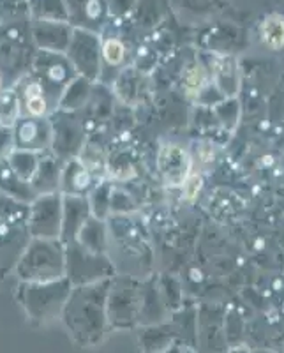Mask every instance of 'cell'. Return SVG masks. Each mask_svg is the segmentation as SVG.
<instances>
[{"instance_id":"6da1fadb","label":"cell","mask_w":284,"mask_h":353,"mask_svg":"<svg viewBox=\"0 0 284 353\" xmlns=\"http://www.w3.org/2000/svg\"><path fill=\"white\" fill-rule=\"evenodd\" d=\"M14 131V143L18 150H44L52 143V128L44 119L27 117L23 121L17 122Z\"/></svg>"},{"instance_id":"7a4b0ae2","label":"cell","mask_w":284,"mask_h":353,"mask_svg":"<svg viewBox=\"0 0 284 353\" xmlns=\"http://www.w3.org/2000/svg\"><path fill=\"white\" fill-rule=\"evenodd\" d=\"M68 12L72 23L96 34L106 18V0H68Z\"/></svg>"},{"instance_id":"3957f363","label":"cell","mask_w":284,"mask_h":353,"mask_svg":"<svg viewBox=\"0 0 284 353\" xmlns=\"http://www.w3.org/2000/svg\"><path fill=\"white\" fill-rule=\"evenodd\" d=\"M157 166H159L164 181L170 185H179L187 181L191 161L184 149L176 147V145H166L161 149Z\"/></svg>"},{"instance_id":"277c9868","label":"cell","mask_w":284,"mask_h":353,"mask_svg":"<svg viewBox=\"0 0 284 353\" xmlns=\"http://www.w3.org/2000/svg\"><path fill=\"white\" fill-rule=\"evenodd\" d=\"M20 101L23 103L25 112L28 117H37L43 119L48 113V97L44 94V87L39 80H28L23 87Z\"/></svg>"},{"instance_id":"5b68a950","label":"cell","mask_w":284,"mask_h":353,"mask_svg":"<svg viewBox=\"0 0 284 353\" xmlns=\"http://www.w3.org/2000/svg\"><path fill=\"white\" fill-rule=\"evenodd\" d=\"M21 101L17 90L8 88L0 92V125L2 128H14L20 121Z\"/></svg>"},{"instance_id":"8992f818","label":"cell","mask_w":284,"mask_h":353,"mask_svg":"<svg viewBox=\"0 0 284 353\" xmlns=\"http://www.w3.org/2000/svg\"><path fill=\"white\" fill-rule=\"evenodd\" d=\"M261 36L268 48L281 50L284 46V21L281 18L267 20L261 28Z\"/></svg>"},{"instance_id":"52a82bcc","label":"cell","mask_w":284,"mask_h":353,"mask_svg":"<svg viewBox=\"0 0 284 353\" xmlns=\"http://www.w3.org/2000/svg\"><path fill=\"white\" fill-rule=\"evenodd\" d=\"M124 46L119 39H106L103 43V59L110 65H119L124 61Z\"/></svg>"},{"instance_id":"ba28073f","label":"cell","mask_w":284,"mask_h":353,"mask_svg":"<svg viewBox=\"0 0 284 353\" xmlns=\"http://www.w3.org/2000/svg\"><path fill=\"white\" fill-rule=\"evenodd\" d=\"M203 81H205V74H203V72H201L200 68L191 69V71L187 72V77L184 78L185 88H187V90H189V94L200 90L201 85H203Z\"/></svg>"},{"instance_id":"9c48e42d","label":"cell","mask_w":284,"mask_h":353,"mask_svg":"<svg viewBox=\"0 0 284 353\" xmlns=\"http://www.w3.org/2000/svg\"><path fill=\"white\" fill-rule=\"evenodd\" d=\"M226 353H249V350H245V348H235V350H230V352H226Z\"/></svg>"},{"instance_id":"30bf717a","label":"cell","mask_w":284,"mask_h":353,"mask_svg":"<svg viewBox=\"0 0 284 353\" xmlns=\"http://www.w3.org/2000/svg\"><path fill=\"white\" fill-rule=\"evenodd\" d=\"M249 353H274V352H267V350H254V352H249Z\"/></svg>"},{"instance_id":"8fae6325","label":"cell","mask_w":284,"mask_h":353,"mask_svg":"<svg viewBox=\"0 0 284 353\" xmlns=\"http://www.w3.org/2000/svg\"><path fill=\"white\" fill-rule=\"evenodd\" d=\"M181 353H196V352H194V350H191V348H184Z\"/></svg>"},{"instance_id":"7c38bea8","label":"cell","mask_w":284,"mask_h":353,"mask_svg":"<svg viewBox=\"0 0 284 353\" xmlns=\"http://www.w3.org/2000/svg\"><path fill=\"white\" fill-rule=\"evenodd\" d=\"M274 353H284V346L281 350H277V352H274Z\"/></svg>"}]
</instances>
